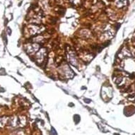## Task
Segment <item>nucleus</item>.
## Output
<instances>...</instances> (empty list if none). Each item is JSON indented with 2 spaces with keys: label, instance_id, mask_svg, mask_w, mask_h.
I'll use <instances>...</instances> for the list:
<instances>
[{
  "label": "nucleus",
  "instance_id": "nucleus-1",
  "mask_svg": "<svg viewBox=\"0 0 135 135\" xmlns=\"http://www.w3.org/2000/svg\"><path fill=\"white\" fill-rule=\"evenodd\" d=\"M7 33H8V34H9V35H11V30H10V28H7Z\"/></svg>",
  "mask_w": 135,
  "mask_h": 135
}]
</instances>
